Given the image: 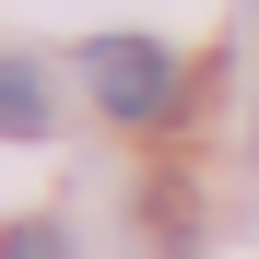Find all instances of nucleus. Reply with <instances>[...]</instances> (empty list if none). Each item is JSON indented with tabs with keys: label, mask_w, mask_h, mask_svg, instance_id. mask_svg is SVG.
Returning a JSON list of instances; mask_svg holds the SVG:
<instances>
[{
	"label": "nucleus",
	"mask_w": 259,
	"mask_h": 259,
	"mask_svg": "<svg viewBox=\"0 0 259 259\" xmlns=\"http://www.w3.org/2000/svg\"><path fill=\"white\" fill-rule=\"evenodd\" d=\"M82 95L142 130V118L177 106V48H165V35H95V48H82Z\"/></svg>",
	"instance_id": "f257e3e1"
},
{
	"label": "nucleus",
	"mask_w": 259,
	"mask_h": 259,
	"mask_svg": "<svg viewBox=\"0 0 259 259\" xmlns=\"http://www.w3.org/2000/svg\"><path fill=\"white\" fill-rule=\"evenodd\" d=\"M48 130H59L48 71H35V59H0V142H48Z\"/></svg>",
	"instance_id": "f03ea898"
},
{
	"label": "nucleus",
	"mask_w": 259,
	"mask_h": 259,
	"mask_svg": "<svg viewBox=\"0 0 259 259\" xmlns=\"http://www.w3.org/2000/svg\"><path fill=\"white\" fill-rule=\"evenodd\" d=\"M0 259H71V236H59V224H12V236H0Z\"/></svg>",
	"instance_id": "7ed1b4c3"
},
{
	"label": "nucleus",
	"mask_w": 259,
	"mask_h": 259,
	"mask_svg": "<svg viewBox=\"0 0 259 259\" xmlns=\"http://www.w3.org/2000/svg\"><path fill=\"white\" fill-rule=\"evenodd\" d=\"M247 12H259V0H247ZM247 142H259V130H247Z\"/></svg>",
	"instance_id": "20e7f679"
}]
</instances>
